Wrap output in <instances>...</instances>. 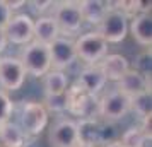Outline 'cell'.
Here are the masks:
<instances>
[{
    "label": "cell",
    "instance_id": "1",
    "mask_svg": "<svg viewBox=\"0 0 152 147\" xmlns=\"http://www.w3.org/2000/svg\"><path fill=\"white\" fill-rule=\"evenodd\" d=\"M21 63L26 74L33 77H45L51 70V58H50V46L38 41H31L21 51Z\"/></svg>",
    "mask_w": 152,
    "mask_h": 147
},
{
    "label": "cell",
    "instance_id": "2",
    "mask_svg": "<svg viewBox=\"0 0 152 147\" xmlns=\"http://www.w3.org/2000/svg\"><path fill=\"white\" fill-rule=\"evenodd\" d=\"M96 33L106 43H120L128 33V15L116 7H108L103 21L97 24Z\"/></svg>",
    "mask_w": 152,
    "mask_h": 147
},
{
    "label": "cell",
    "instance_id": "3",
    "mask_svg": "<svg viewBox=\"0 0 152 147\" xmlns=\"http://www.w3.org/2000/svg\"><path fill=\"white\" fill-rule=\"evenodd\" d=\"M77 58L82 60L86 65H97L108 55V43L104 41L96 31H89L86 34L79 36L75 41Z\"/></svg>",
    "mask_w": 152,
    "mask_h": 147
},
{
    "label": "cell",
    "instance_id": "4",
    "mask_svg": "<svg viewBox=\"0 0 152 147\" xmlns=\"http://www.w3.org/2000/svg\"><path fill=\"white\" fill-rule=\"evenodd\" d=\"M21 130L26 137H34L46 128L48 125V111L45 110L43 103L34 101H24L21 106V115H19V123Z\"/></svg>",
    "mask_w": 152,
    "mask_h": 147
},
{
    "label": "cell",
    "instance_id": "5",
    "mask_svg": "<svg viewBox=\"0 0 152 147\" xmlns=\"http://www.w3.org/2000/svg\"><path fill=\"white\" fill-rule=\"evenodd\" d=\"M128 111H130V96L118 89L106 92L101 99H97V115L110 123L121 120Z\"/></svg>",
    "mask_w": 152,
    "mask_h": 147
},
{
    "label": "cell",
    "instance_id": "6",
    "mask_svg": "<svg viewBox=\"0 0 152 147\" xmlns=\"http://www.w3.org/2000/svg\"><path fill=\"white\" fill-rule=\"evenodd\" d=\"M53 5H55V12L51 17L55 19L58 31L67 36L77 34L84 22L80 9H79V2H60Z\"/></svg>",
    "mask_w": 152,
    "mask_h": 147
},
{
    "label": "cell",
    "instance_id": "7",
    "mask_svg": "<svg viewBox=\"0 0 152 147\" xmlns=\"http://www.w3.org/2000/svg\"><path fill=\"white\" fill-rule=\"evenodd\" d=\"M26 79V70L19 58L15 56H2L0 58V87L7 91L21 89Z\"/></svg>",
    "mask_w": 152,
    "mask_h": 147
},
{
    "label": "cell",
    "instance_id": "8",
    "mask_svg": "<svg viewBox=\"0 0 152 147\" xmlns=\"http://www.w3.org/2000/svg\"><path fill=\"white\" fill-rule=\"evenodd\" d=\"M4 31L7 36V41L26 46L34 39V21L28 14L12 15Z\"/></svg>",
    "mask_w": 152,
    "mask_h": 147
},
{
    "label": "cell",
    "instance_id": "9",
    "mask_svg": "<svg viewBox=\"0 0 152 147\" xmlns=\"http://www.w3.org/2000/svg\"><path fill=\"white\" fill-rule=\"evenodd\" d=\"M65 96H67L69 111H72L74 115L82 118H94V115H97V98L84 92L77 84L67 89Z\"/></svg>",
    "mask_w": 152,
    "mask_h": 147
},
{
    "label": "cell",
    "instance_id": "10",
    "mask_svg": "<svg viewBox=\"0 0 152 147\" xmlns=\"http://www.w3.org/2000/svg\"><path fill=\"white\" fill-rule=\"evenodd\" d=\"M50 58H51V69L53 70L63 72V69L70 67L77 60L74 39L65 38V36H58L50 45Z\"/></svg>",
    "mask_w": 152,
    "mask_h": 147
},
{
    "label": "cell",
    "instance_id": "11",
    "mask_svg": "<svg viewBox=\"0 0 152 147\" xmlns=\"http://www.w3.org/2000/svg\"><path fill=\"white\" fill-rule=\"evenodd\" d=\"M51 147H75L79 144L77 123L74 120H60L51 127L48 135Z\"/></svg>",
    "mask_w": 152,
    "mask_h": 147
},
{
    "label": "cell",
    "instance_id": "12",
    "mask_svg": "<svg viewBox=\"0 0 152 147\" xmlns=\"http://www.w3.org/2000/svg\"><path fill=\"white\" fill-rule=\"evenodd\" d=\"M106 77L101 72V69L97 65H87L86 69L79 74V79H77L75 84L82 89L84 92H87L91 96H96L97 92H101L106 86Z\"/></svg>",
    "mask_w": 152,
    "mask_h": 147
},
{
    "label": "cell",
    "instance_id": "13",
    "mask_svg": "<svg viewBox=\"0 0 152 147\" xmlns=\"http://www.w3.org/2000/svg\"><path fill=\"white\" fill-rule=\"evenodd\" d=\"M97 67H99L101 72L104 74L106 80L118 82V80H120V79L130 70V62H128L123 55L113 53V55H106L104 56L103 60L97 63Z\"/></svg>",
    "mask_w": 152,
    "mask_h": 147
},
{
    "label": "cell",
    "instance_id": "14",
    "mask_svg": "<svg viewBox=\"0 0 152 147\" xmlns=\"http://www.w3.org/2000/svg\"><path fill=\"white\" fill-rule=\"evenodd\" d=\"M116 89L132 98V96H135L138 92L151 91V77H145L135 69H130L123 77L118 80Z\"/></svg>",
    "mask_w": 152,
    "mask_h": 147
},
{
    "label": "cell",
    "instance_id": "15",
    "mask_svg": "<svg viewBox=\"0 0 152 147\" xmlns=\"http://www.w3.org/2000/svg\"><path fill=\"white\" fill-rule=\"evenodd\" d=\"M77 123V133H79V144L96 147L97 144H103L101 140V132L103 125L96 118H80Z\"/></svg>",
    "mask_w": 152,
    "mask_h": 147
},
{
    "label": "cell",
    "instance_id": "16",
    "mask_svg": "<svg viewBox=\"0 0 152 147\" xmlns=\"http://www.w3.org/2000/svg\"><path fill=\"white\" fill-rule=\"evenodd\" d=\"M130 33L133 39L145 48H151L152 45V19L149 14H137L132 17Z\"/></svg>",
    "mask_w": 152,
    "mask_h": 147
},
{
    "label": "cell",
    "instance_id": "17",
    "mask_svg": "<svg viewBox=\"0 0 152 147\" xmlns=\"http://www.w3.org/2000/svg\"><path fill=\"white\" fill-rule=\"evenodd\" d=\"M58 36H60V31H58V26L51 15H41L39 19L34 21V39L33 41L50 46Z\"/></svg>",
    "mask_w": 152,
    "mask_h": 147
},
{
    "label": "cell",
    "instance_id": "18",
    "mask_svg": "<svg viewBox=\"0 0 152 147\" xmlns=\"http://www.w3.org/2000/svg\"><path fill=\"white\" fill-rule=\"evenodd\" d=\"M28 137L24 135L21 127L14 121H5L0 125V144L4 147H26Z\"/></svg>",
    "mask_w": 152,
    "mask_h": 147
},
{
    "label": "cell",
    "instance_id": "19",
    "mask_svg": "<svg viewBox=\"0 0 152 147\" xmlns=\"http://www.w3.org/2000/svg\"><path fill=\"white\" fill-rule=\"evenodd\" d=\"M67 86H69L67 74L51 69L45 75V96H62L67 91Z\"/></svg>",
    "mask_w": 152,
    "mask_h": 147
},
{
    "label": "cell",
    "instance_id": "20",
    "mask_svg": "<svg viewBox=\"0 0 152 147\" xmlns=\"http://www.w3.org/2000/svg\"><path fill=\"white\" fill-rule=\"evenodd\" d=\"M79 9H80V14H82V19L87 21L89 24H99L103 21L104 14H106V4L104 2H99V0H84V2H79Z\"/></svg>",
    "mask_w": 152,
    "mask_h": 147
},
{
    "label": "cell",
    "instance_id": "21",
    "mask_svg": "<svg viewBox=\"0 0 152 147\" xmlns=\"http://www.w3.org/2000/svg\"><path fill=\"white\" fill-rule=\"evenodd\" d=\"M130 110H133L140 118H145V116L152 115L151 113V91H144V92H138L135 96H132Z\"/></svg>",
    "mask_w": 152,
    "mask_h": 147
},
{
    "label": "cell",
    "instance_id": "22",
    "mask_svg": "<svg viewBox=\"0 0 152 147\" xmlns=\"http://www.w3.org/2000/svg\"><path fill=\"white\" fill-rule=\"evenodd\" d=\"M145 137L147 135L140 130V127H130L128 130L123 132L121 140H118V142L121 144V147H142Z\"/></svg>",
    "mask_w": 152,
    "mask_h": 147
},
{
    "label": "cell",
    "instance_id": "23",
    "mask_svg": "<svg viewBox=\"0 0 152 147\" xmlns=\"http://www.w3.org/2000/svg\"><path fill=\"white\" fill-rule=\"evenodd\" d=\"M45 110L46 111H65L69 110V105H67V96L62 94V96H45Z\"/></svg>",
    "mask_w": 152,
    "mask_h": 147
},
{
    "label": "cell",
    "instance_id": "24",
    "mask_svg": "<svg viewBox=\"0 0 152 147\" xmlns=\"http://www.w3.org/2000/svg\"><path fill=\"white\" fill-rule=\"evenodd\" d=\"M12 111H14V103L10 101L7 92L0 91V125L5 121H10Z\"/></svg>",
    "mask_w": 152,
    "mask_h": 147
},
{
    "label": "cell",
    "instance_id": "25",
    "mask_svg": "<svg viewBox=\"0 0 152 147\" xmlns=\"http://www.w3.org/2000/svg\"><path fill=\"white\" fill-rule=\"evenodd\" d=\"M135 70L140 72L145 77H151V48L145 50L144 53L137 56V63H135Z\"/></svg>",
    "mask_w": 152,
    "mask_h": 147
},
{
    "label": "cell",
    "instance_id": "26",
    "mask_svg": "<svg viewBox=\"0 0 152 147\" xmlns=\"http://www.w3.org/2000/svg\"><path fill=\"white\" fill-rule=\"evenodd\" d=\"M10 17H12V10L7 7V2L0 0V29H5Z\"/></svg>",
    "mask_w": 152,
    "mask_h": 147
},
{
    "label": "cell",
    "instance_id": "27",
    "mask_svg": "<svg viewBox=\"0 0 152 147\" xmlns=\"http://www.w3.org/2000/svg\"><path fill=\"white\" fill-rule=\"evenodd\" d=\"M29 5H31V7H33V10H36L38 14H43V12H45L48 7H51V5H53V2H50V0H48V2H29Z\"/></svg>",
    "mask_w": 152,
    "mask_h": 147
},
{
    "label": "cell",
    "instance_id": "28",
    "mask_svg": "<svg viewBox=\"0 0 152 147\" xmlns=\"http://www.w3.org/2000/svg\"><path fill=\"white\" fill-rule=\"evenodd\" d=\"M7 36H5V31L4 29H0V53L5 50V46H7Z\"/></svg>",
    "mask_w": 152,
    "mask_h": 147
},
{
    "label": "cell",
    "instance_id": "29",
    "mask_svg": "<svg viewBox=\"0 0 152 147\" xmlns=\"http://www.w3.org/2000/svg\"><path fill=\"white\" fill-rule=\"evenodd\" d=\"M22 5H26V2L24 0H21V2H7V7L10 9V10H15V9H19V7H22Z\"/></svg>",
    "mask_w": 152,
    "mask_h": 147
},
{
    "label": "cell",
    "instance_id": "30",
    "mask_svg": "<svg viewBox=\"0 0 152 147\" xmlns=\"http://www.w3.org/2000/svg\"><path fill=\"white\" fill-rule=\"evenodd\" d=\"M103 147H121V144L118 140H115V142H110V144H104Z\"/></svg>",
    "mask_w": 152,
    "mask_h": 147
},
{
    "label": "cell",
    "instance_id": "31",
    "mask_svg": "<svg viewBox=\"0 0 152 147\" xmlns=\"http://www.w3.org/2000/svg\"><path fill=\"white\" fill-rule=\"evenodd\" d=\"M75 147H92V146H86V144H77Z\"/></svg>",
    "mask_w": 152,
    "mask_h": 147
}]
</instances>
